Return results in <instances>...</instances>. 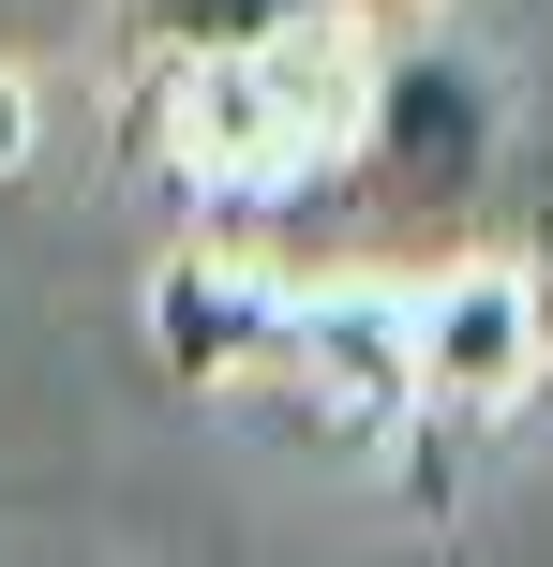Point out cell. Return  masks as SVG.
I'll use <instances>...</instances> for the list:
<instances>
[{"label":"cell","mask_w":553,"mask_h":567,"mask_svg":"<svg viewBox=\"0 0 553 567\" xmlns=\"http://www.w3.org/2000/svg\"><path fill=\"white\" fill-rule=\"evenodd\" d=\"M209 255L269 284H434L553 255V0H434L389 16L359 105L299 195L225 225Z\"/></svg>","instance_id":"1"},{"label":"cell","mask_w":553,"mask_h":567,"mask_svg":"<svg viewBox=\"0 0 553 567\" xmlns=\"http://www.w3.org/2000/svg\"><path fill=\"white\" fill-rule=\"evenodd\" d=\"M359 60H375L359 16L269 30V45H239V60H135V150L165 165V195L195 209V239L255 225L269 195H299V179L329 165V135H345V105H359Z\"/></svg>","instance_id":"2"},{"label":"cell","mask_w":553,"mask_h":567,"mask_svg":"<svg viewBox=\"0 0 553 567\" xmlns=\"http://www.w3.org/2000/svg\"><path fill=\"white\" fill-rule=\"evenodd\" d=\"M553 359V313L539 269H434L404 284V419H494L524 403Z\"/></svg>","instance_id":"3"},{"label":"cell","mask_w":553,"mask_h":567,"mask_svg":"<svg viewBox=\"0 0 553 567\" xmlns=\"http://www.w3.org/2000/svg\"><path fill=\"white\" fill-rule=\"evenodd\" d=\"M269 313H285V284L195 239V255L165 269V299H150V329H165V373H180V389H239L255 343H269Z\"/></svg>","instance_id":"4"},{"label":"cell","mask_w":553,"mask_h":567,"mask_svg":"<svg viewBox=\"0 0 553 567\" xmlns=\"http://www.w3.org/2000/svg\"><path fill=\"white\" fill-rule=\"evenodd\" d=\"M315 16H359V0H120L135 60H239L269 30H315Z\"/></svg>","instance_id":"5"},{"label":"cell","mask_w":553,"mask_h":567,"mask_svg":"<svg viewBox=\"0 0 553 567\" xmlns=\"http://www.w3.org/2000/svg\"><path fill=\"white\" fill-rule=\"evenodd\" d=\"M16 165H30V90L0 75V179H16Z\"/></svg>","instance_id":"6"},{"label":"cell","mask_w":553,"mask_h":567,"mask_svg":"<svg viewBox=\"0 0 553 567\" xmlns=\"http://www.w3.org/2000/svg\"><path fill=\"white\" fill-rule=\"evenodd\" d=\"M389 16H434V0H359V30H389Z\"/></svg>","instance_id":"7"},{"label":"cell","mask_w":553,"mask_h":567,"mask_svg":"<svg viewBox=\"0 0 553 567\" xmlns=\"http://www.w3.org/2000/svg\"><path fill=\"white\" fill-rule=\"evenodd\" d=\"M539 313H553V255H539Z\"/></svg>","instance_id":"8"}]
</instances>
